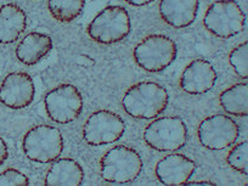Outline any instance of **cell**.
I'll return each mask as SVG.
<instances>
[{
  "label": "cell",
  "instance_id": "cell-2",
  "mask_svg": "<svg viewBox=\"0 0 248 186\" xmlns=\"http://www.w3.org/2000/svg\"><path fill=\"white\" fill-rule=\"evenodd\" d=\"M142 159L137 150L118 145L109 149L100 161L102 179L112 184H127L137 180L142 170Z\"/></svg>",
  "mask_w": 248,
  "mask_h": 186
},
{
  "label": "cell",
  "instance_id": "cell-19",
  "mask_svg": "<svg viewBox=\"0 0 248 186\" xmlns=\"http://www.w3.org/2000/svg\"><path fill=\"white\" fill-rule=\"evenodd\" d=\"M85 0H47V9L59 22H72L82 14Z\"/></svg>",
  "mask_w": 248,
  "mask_h": 186
},
{
  "label": "cell",
  "instance_id": "cell-14",
  "mask_svg": "<svg viewBox=\"0 0 248 186\" xmlns=\"http://www.w3.org/2000/svg\"><path fill=\"white\" fill-rule=\"evenodd\" d=\"M199 8L200 0H161L159 15L167 25L180 30L195 22Z\"/></svg>",
  "mask_w": 248,
  "mask_h": 186
},
{
  "label": "cell",
  "instance_id": "cell-18",
  "mask_svg": "<svg viewBox=\"0 0 248 186\" xmlns=\"http://www.w3.org/2000/svg\"><path fill=\"white\" fill-rule=\"evenodd\" d=\"M220 106L225 112L235 117H247L248 114V85L237 83L224 90L219 96Z\"/></svg>",
  "mask_w": 248,
  "mask_h": 186
},
{
  "label": "cell",
  "instance_id": "cell-11",
  "mask_svg": "<svg viewBox=\"0 0 248 186\" xmlns=\"http://www.w3.org/2000/svg\"><path fill=\"white\" fill-rule=\"evenodd\" d=\"M33 78L26 72L9 73L0 84V102L13 109L28 107L34 100Z\"/></svg>",
  "mask_w": 248,
  "mask_h": 186
},
{
  "label": "cell",
  "instance_id": "cell-10",
  "mask_svg": "<svg viewBox=\"0 0 248 186\" xmlns=\"http://www.w3.org/2000/svg\"><path fill=\"white\" fill-rule=\"evenodd\" d=\"M197 135L202 146L212 151H220L235 144L240 135V128L231 117L214 114L201 122Z\"/></svg>",
  "mask_w": 248,
  "mask_h": 186
},
{
  "label": "cell",
  "instance_id": "cell-1",
  "mask_svg": "<svg viewBox=\"0 0 248 186\" xmlns=\"http://www.w3.org/2000/svg\"><path fill=\"white\" fill-rule=\"evenodd\" d=\"M169 95L166 88L155 82H140L124 94L122 105L125 113L137 119H152L166 111Z\"/></svg>",
  "mask_w": 248,
  "mask_h": 186
},
{
  "label": "cell",
  "instance_id": "cell-16",
  "mask_svg": "<svg viewBox=\"0 0 248 186\" xmlns=\"http://www.w3.org/2000/svg\"><path fill=\"white\" fill-rule=\"evenodd\" d=\"M52 49V39L45 33L31 32L16 47V56L23 65L33 66L44 59Z\"/></svg>",
  "mask_w": 248,
  "mask_h": 186
},
{
  "label": "cell",
  "instance_id": "cell-22",
  "mask_svg": "<svg viewBox=\"0 0 248 186\" xmlns=\"http://www.w3.org/2000/svg\"><path fill=\"white\" fill-rule=\"evenodd\" d=\"M0 185H30V179L17 169L8 168L0 173Z\"/></svg>",
  "mask_w": 248,
  "mask_h": 186
},
{
  "label": "cell",
  "instance_id": "cell-15",
  "mask_svg": "<svg viewBox=\"0 0 248 186\" xmlns=\"http://www.w3.org/2000/svg\"><path fill=\"white\" fill-rule=\"evenodd\" d=\"M27 27V15L17 4L0 6V44L16 42Z\"/></svg>",
  "mask_w": 248,
  "mask_h": 186
},
{
  "label": "cell",
  "instance_id": "cell-6",
  "mask_svg": "<svg viewBox=\"0 0 248 186\" xmlns=\"http://www.w3.org/2000/svg\"><path fill=\"white\" fill-rule=\"evenodd\" d=\"M203 25L216 37L229 39L242 32L246 15L235 0H217L207 9Z\"/></svg>",
  "mask_w": 248,
  "mask_h": 186
},
{
  "label": "cell",
  "instance_id": "cell-17",
  "mask_svg": "<svg viewBox=\"0 0 248 186\" xmlns=\"http://www.w3.org/2000/svg\"><path fill=\"white\" fill-rule=\"evenodd\" d=\"M84 181L83 167L76 159L57 158L45 176V185H82Z\"/></svg>",
  "mask_w": 248,
  "mask_h": 186
},
{
  "label": "cell",
  "instance_id": "cell-23",
  "mask_svg": "<svg viewBox=\"0 0 248 186\" xmlns=\"http://www.w3.org/2000/svg\"><path fill=\"white\" fill-rule=\"evenodd\" d=\"M9 157V149L6 142L4 141V139L0 137V166L4 163V162L8 159Z\"/></svg>",
  "mask_w": 248,
  "mask_h": 186
},
{
  "label": "cell",
  "instance_id": "cell-13",
  "mask_svg": "<svg viewBox=\"0 0 248 186\" xmlns=\"http://www.w3.org/2000/svg\"><path fill=\"white\" fill-rule=\"evenodd\" d=\"M196 170V163L185 155L170 154L159 159L155 173L163 185H184Z\"/></svg>",
  "mask_w": 248,
  "mask_h": 186
},
{
  "label": "cell",
  "instance_id": "cell-20",
  "mask_svg": "<svg viewBox=\"0 0 248 186\" xmlns=\"http://www.w3.org/2000/svg\"><path fill=\"white\" fill-rule=\"evenodd\" d=\"M226 162L229 166L237 170L238 173L247 175L248 174V141L240 142V144L235 145L232 149L229 151L228 156H226Z\"/></svg>",
  "mask_w": 248,
  "mask_h": 186
},
{
  "label": "cell",
  "instance_id": "cell-25",
  "mask_svg": "<svg viewBox=\"0 0 248 186\" xmlns=\"http://www.w3.org/2000/svg\"><path fill=\"white\" fill-rule=\"evenodd\" d=\"M186 184H187V185H214L211 181H192V183L187 181Z\"/></svg>",
  "mask_w": 248,
  "mask_h": 186
},
{
  "label": "cell",
  "instance_id": "cell-5",
  "mask_svg": "<svg viewBox=\"0 0 248 186\" xmlns=\"http://www.w3.org/2000/svg\"><path fill=\"white\" fill-rule=\"evenodd\" d=\"M22 149L26 157L35 163H50L61 156L63 138L56 127L42 124L28 130L23 137Z\"/></svg>",
  "mask_w": 248,
  "mask_h": 186
},
{
  "label": "cell",
  "instance_id": "cell-8",
  "mask_svg": "<svg viewBox=\"0 0 248 186\" xmlns=\"http://www.w3.org/2000/svg\"><path fill=\"white\" fill-rule=\"evenodd\" d=\"M125 132V123L119 114L99 109L90 114L83 125V139L90 146H102L118 141Z\"/></svg>",
  "mask_w": 248,
  "mask_h": 186
},
{
  "label": "cell",
  "instance_id": "cell-21",
  "mask_svg": "<svg viewBox=\"0 0 248 186\" xmlns=\"http://www.w3.org/2000/svg\"><path fill=\"white\" fill-rule=\"evenodd\" d=\"M229 62L231 67L243 79L248 77V43L245 42L232 49L229 55Z\"/></svg>",
  "mask_w": 248,
  "mask_h": 186
},
{
  "label": "cell",
  "instance_id": "cell-12",
  "mask_svg": "<svg viewBox=\"0 0 248 186\" xmlns=\"http://www.w3.org/2000/svg\"><path fill=\"white\" fill-rule=\"evenodd\" d=\"M216 82L217 72L213 65L204 59H196L186 66L179 83L187 94L201 95L209 92Z\"/></svg>",
  "mask_w": 248,
  "mask_h": 186
},
{
  "label": "cell",
  "instance_id": "cell-4",
  "mask_svg": "<svg viewBox=\"0 0 248 186\" xmlns=\"http://www.w3.org/2000/svg\"><path fill=\"white\" fill-rule=\"evenodd\" d=\"M132 30L129 14L123 6L111 5L100 11L87 28L88 35L100 44H114L125 39Z\"/></svg>",
  "mask_w": 248,
  "mask_h": 186
},
{
  "label": "cell",
  "instance_id": "cell-3",
  "mask_svg": "<svg viewBox=\"0 0 248 186\" xmlns=\"http://www.w3.org/2000/svg\"><path fill=\"white\" fill-rule=\"evenodd\" d=\"M178 49L173 39L163 34H151L135 46L133 56L146 72H162L175 61Z\"/></svg>",
  "mask_w": 248,
  "mask_h": 186
},
{
  "label": "cell",
  "instance_id": "cell-24",
  "mask_svg": "<svg viewBox=\"0 0 248 186\" xmlns=\"http://www.w3.org/2000/svg\"><path fill=\"white\" fill-rule=\"evenodd\" d=\"M124 1H127L132 6H145L147 4L154 3L155 0H124Z\"/></svg>",
  "mask_w": 248,
  "mask_h": 186
},
{
  "label": "cell",
  "instance_id": "cell-7",
  "mask_svg": "<svg viewBox=\"0 0 248 186\" xmlns=\"http://www.w3.org/2000/svg\"><path fill=\"white\" fill-rule=\"evenodd\" d=\"M144 140L156 151H176L185 146L187 128L180 117H161L145 128Z\"/></svg>",
  "mask_w": 248,
  "mask_h": 186
},
{
  "label": "cell",
  "instance_id": "cell-9",
  "mask_svg": "<svg viewBox=\"0 0 248 186\" xmlns=\"http://www.w3.org/2000/svg\"><path fill=\"white\" fill-rule=\"evenodd\" d=\"M44 105L45 111L52 122L68 124L82 113L83 96L75 85L61 84L47 93Z\"/></svg>",
  "mask_w": 248,
  "mask_h": 186
}]
</instances>
